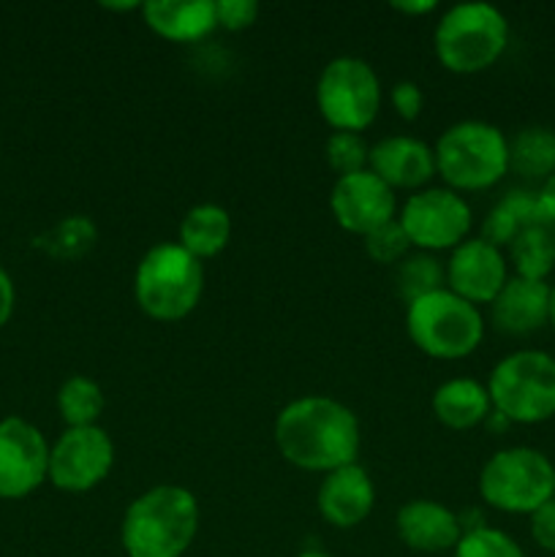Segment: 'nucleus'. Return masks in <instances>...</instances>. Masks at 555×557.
<instances>
[{
  "mask_svg": "<svg viewBox=\"0 0 555 557\" xmlns=\"http://www.w3.org/2000/svg\"><path fill=\"white\" fill-rule=\"evenodd\" d=\"M484 428H488L490 433H504V430H509V428H511V422H509V419L504 417V413L490 411V417L484 419Z\"/></svg>",
  "mask_w": 555,
  "mask_h": 557,
  "instance_id": "37",
  "label": "nucleus"
},
{
  "mask_svg": "<svg viewBox=\"0 0 555 557\" xmlns=\"http://www.w3.org/2000/svg\"><path fill=\"white\" fill-rule=\"evenodd\" d=\"M479 495L493 509L531 517L555 498V466L531 446L501 449L479 471Z\"/></svg>",
  "mask_w": 555,
  "mask_h": 557,
  "instance_id": "7",
  "label": "nucleus"
},
{
  "mask_svg": "<svg viewBox=\"0 0 555 557\" xmlns=\"http://www.w3.org/2000/svg\"><path fill=\"white\" fill-rule=\"evenodd\" d=\"M98 239V228L90 218L85 215H69L60 223H54L49 232H44L36 239V248L52 256L58 261H76L92 250Z\"/></svg>",
  "mask_w": 555,
  "mask_h": 557,
  "instance_id": "26",
  "label": "nucleus"
},
{
  "mask_svg": "<svg viewBox=\"0 0 555 557\" xmlns=\"http://www.w3.org/2000/svg\"><path fill=\"white\" fill-rule=\"evenodd\" d=\"M297 557H332V555L321 553V549H305V553H299Z\"/></svg>",
  "mask_w": 555,
  "mask_h": 557,
  "instance_id": "39",
  "label": "nucleus"
},
{
  "mask_svg": "<svg viewBox=\"0 0 555 557\" xmlns=\"http://www.w3.org/2000/svg\"><path fill=\"white\" fill-rule=\"evenodd\" d=\"M390 101L403 120H417L419 112H422V107H424V92L417 82L403 79V82H397V85H392Z\"/></svg>",
  "mask_w": 555,
  "mask_h": 557,
  "instance_id": "32",
  "label": "nucleus"
},
{
  "mask_svg": "<svg viewBox=\"0 0 555 557\" xmlns=\"http://www.w3.org/2000/svg\"><path fill=\"white\" fill-rule=\"evenodd\" d=\"M455 557H526L520 544L509 536V533L498 531V528H473L460 536L455 547Z\"/></svg>",
  "mask_w": 555,
  "mask_h": 557,
  "instance_id": "28",
  "label": "nucleus"
},
{
  "mask_svg": "<svg viewBox=\"0 0 555 557\" xmlns=\"http://www.w3.org/2000/svg\"><path fill=\"white\" fill-rule=\"evenodd\" d=\"M433 413L444 428L473 430L493 411L488 386L473 379H449L433 392Z\"/></svg>",
  "mask_w": 555,
  "mask_h": 557,
  "instance_id": "20",
  "label": "nucleus"
},
{
  "mask_svg": "<svg viewBox=\"0 0 555 557\" xmlns=\"http://www.w3.org/2000/svg\"><path fill=\"white\" fill-rule=\"evenodd\" d=\"M435 0H395V3H392V9L395 11H403V14H408V16H417V14H430V11L435 9Z\"/></svg>",
  "mask_w": 555,
  "mask_h": 557,
  "instance_id": "36",
  "label": "nucleus"
},
{
  "mask_svg": "<svg viewBox=\"0 0 555 557\" xmlns=\"http://www.w3.org/2000/svg\"><path fill=\"white\" fill-rule=\"evenodd\" d=\"M435 172L452 190L493 188L509 172V139L484 120H460L433 147Z\"/></svg>",
  "mask_w": 555,
  "mask_h": 557,
  "instance_id": "5",
  "label": "nucleus"
},
{
  "mask_svg": "<svg viewBox=\"0 0 555 557\" xmlns=\"http://www.w3.org/2000/svg\"><path fill=\"white\" fill-rule=\"evenodd\" d=\"M232 239V218L221 205H196L180 221V245L199 261L221 253Z\"/></svg>",
  "mask_w": 555,
  "mask_h": 557,
  "instance_id": "21",
  "label": "nucleus"
},
{
  "mask_svg": "<svg viewBox=\"0 0 555 557\" xmlns=\"http://www.w3.org/2000/svg\"><path fill=\"white\" fill-rule=\"evenodd\" d=\"M493 411L511 424H542L555 417V357L515 351L501 359L488 381Z\"/></svg>",
  "mask_w": 555,
  "mask_h": 557,
  "instance_id": "8",
  "label": "nucleus"
},
{
  "mask_svg": "<svg viewBox=\"0 0 555 557\" xmlns=\"http://www.w3.org/2000/svg\"><path fill=\"white\" fill-rule=\"evenodd\" d=\"M114 466V444L98 424L65 428L49 446V482L63 493H87L109 476Z\"/></svg>",
  "mask_w": 555,
  "mask_h": 557,
  "instance_id": "11",
  "label": "nucleus"
},
{
  "mask_svg": "<svg viewBox=\"0 0 555 557\" xmlns=\"http://www.w3.org/2000/svg\"><path fill=\"white\" fill-rule=\"evenodd\" d=\"M395 528L400 542L417 553H446L455 549L462 536L460 520L452 509L439 500L419 498L400 506L395 517Z\"/></svg>",
  "mask_w": 555,
  "mask_h": 557,
  "instance_id": "17",
  "label": "nucleus"
},
{
  "mask_svg": "<svg viewBox=\"0 0 555 557\" xmlns=\"http://www.w3.org/2000/svg\"><path fill=\"white\" fill-rule=\"evenodd\" d=\"M330 210L337 226L346 232L370 234L395 218V190L370 169L337 177L330 194Z\"/></svg>",
  "mask_w": 555,
  "mask_h": 557,
  "instance_id": "13",
  "label": "nucleus"
},
{
  "mask_svg": "<svg viewBox=\"0 0 555 557\" xmlns=\"http://www.w3.org/2000/svg\"><path fill=\"white\" fill-rule=\"evenodd\" d=\"M400 226L406 228L411 245L430 250H455L466 243L473 226V212L468 201L452 188H422L400 210Z\"/></svg>",
  "mask_w": 555,
  "mask_h": 557,
  "instance_id": "10",
  "label": "nucleus"
},
{
  "mask_svg": "<svg viewBox=\"0 0 555 557\" xmlns=\"http://www.w3.org/2000/svg\"><path fill=\"white\" fill-rule=\"evenodd\" d=\"M259 16V3L254 0H215L218 27L226 30H245Z\"/></svg>",
  "mask_w": 555,
  "mask_h": 557,
  "instance_id": "31",
  "label": "nucleus"
},
{
  "mask_svg": "<svg viewBox=\"0 0 555 557\" xmlns=\"http://www.w3.org/2000/svg\"><path fill=\"white\" fill-rule=\"evenodd\" d=\"M275 446L283 460L310 473H332L357 462L362 430L351 408L332 397H297L275 419Z\"/></svg>",
  "mask_w": 555,
  "mask_h": 557,
  "instance_id": "1",
  "label": "nucleus"
},
{
  "mask_svg": "<svg viewBox=\"0 0 555 557\" xmlns=\"http://www.w3.org/2000/svg\"><path fill=\"white\" fill-rule=\"evenodd\" d=\"M370 172L395 188H422L435 174L433 147L414 136H386L370 147Z\"/></svg>",
  "mask_w": 555,
  "mask_h": 557,
  "instance_id": "16",
  "label": "nucleus"
},
{
  "mask_svg": "<svg viewBox=\"0 0 555 557\" xmlns=\"http://www.w3.org/2000/svg\"><path fill=\"white\" fill-rule=\"evenodd\" d=\"M316 107L335 131L368 128L381 109V82L373 65L354 54H341L324 65L316 82Z\"/></svg>",
  "mask_w": 555,
  "mask_h": 557,
  "instance_id": "9",
  "label": "nucleus"
},
{
  "mask_svg": "<svg viewBox=\"0 0 555 557\" xmlns=\"http://www.w3.org/2000/svg\"><path fill=\"white\" fill-rule=\"evenodd\" d=\"M141 16L152 33L180 44L199 41L218 27L215 0H147Z\"/></svg>",
  "mask_w": 555,
  "mask_h": 557,
  "instance_id": "19",
  "label": "nucleus"
},
{
  "mask_svg": "<svg viewBox=\"0 0 555 557\" xmlns=\"http://www.w3.org/2000/svg\"><path fill=\"white\" fill-rule=\"evenodd\" d=\"M365 253L375 261V264H400L411 250V239H408L406 228L400 226L397 218H392L384 226L373 228L365 234Z\"/></svg>",
  "mask_w": 555,
  "mask_h": 557,
  "instance_id": "30",
  "label": "nucleus"
},
{
  "mask_svg": "<svg viewBox=\"0 0 555 557\" xmlns=\"http://www.w3.org/2000/svg\"><path fill=\"white\" fill-rule=\"evenodd\" d=\"M528 525H531V539L544 549V553L555 555V498L547 500L544 506H539L531 517H528Z\"/></svg>",
  "mask_w": 555,
  "mask_h": 557,
  "instance_id": "33",
  "label": "nucleus"
},
{
  "mask_svg": "<svg viewBox=\"0 0 555 557\" xmlns=\"http://www.w3.org/2000/svg\"><path fill=\"white\" fill-rule=\"evenodd\" d=\"M509 169L526 180H550L555 174V131L544 125L522 128L509 141Z\"/></svg>",
  "mask_w": 555,
  "mask_h": 557,
  "instance_id": "23",
  "label": "nucleus"
},
{
  "mask_svg": "<svg viewBox=\"0 0 555 557\" xmlns=\"http://www.w3.org/2000/svg\"><path fill=\"white\" fill-rule=\"evenodd\" d=\"M199 531V504L177 484H158L125 509L120 542L128 557H183Z\"/></svg>",
  "mask_w": 555,
  "mask_h": 557,
  "instance_id": "2",
  "label": "nucleus"
},
{
  "mask_svg": "<svg viewBox=\"0 0 555 557\" xmlns=\"http://www.w3.org/2000/svg\"><path fill=\"white\" fill-rule=\"evenodd\" d=\"M536 199H539V210H542L547 226L555 228V174L550 180H544L542 188L536 190Z\"/></svg>",
  "mask_w": 555,
  "mask_h": 557,
  "instance_id": "35",
  "label": "nucleus"
},
{
  "mask_svg": "<svg viewBox=\"0 0 555 557\" xmlns=\"http://www.w3.org/2000/svg\"><path fill=\"white\" fill-rule=\"evenodd\" d=\"M490 313L506 335H531L550 321V286L544 281L511 275L490 302Z\"/></svg>",
  "mask_w": 555,
  "mask_h": 557,
  "instance_id": "18",
  "label": "nucleus"
},
{
  "mask_svg": "<svg viewBox=\"0 0 555 557\" xmlns=\"http://www.w3.org/2000/svg\"><path fill=\"white\" fill-rule=\"evenodd\" d=\"M406 330L414 346L433 359H462L479 348L484 319L477 305L466 302L449 288L408 302Z\"/></svg>",
  "mask_w": 555,
  "mask_h": 557,
  "instance_id": "6",
  "label": "nucleus"
},
{
  "mask_svg": "<svg viewBox=\"0 0 555 557\" xmlns=\"http://www.w3.org/2000/svg\"><path fill=\"white\" fill-rule=\"evenodd\" d=\"M375 506V487L357 462L326 473L319 487V511L330 525L357 528Z\"/></svg>",
  "mask_w": 555,
  "mask_h": 557,
  "instance_id": "15",
  "label": "nucleus"
},
{
  "mask_svg": "<svg viewBox=\"0 0 555 557\" xmlns=\"http://www.w3.org/2000/svg\"><path fill=\"white\" fill-rule=\"evenodd\" d=\"M205 292V267L180 243H158L136 264L134 297L145 315L180 321L199 305Z\"/></svg>",
  "mask_w": 555,
  "mask_h": 557,
  "instance_id": "3",
  "label": "nucleus"
},
{
  "mask_svg": "<svg viewBox=\"0 0 555 557\" xmlns=\"http://www.w3.org/2000/svg\"><path fill=\"white\" fill-rule=\"evenodd\" d=\"M14 302H16V292H14V283H11L9 272L0 267V330L9 324L11 313H14Z\"/></svg>",
  "mask_w": 555,
  "mask_h": 557,
  "instance_id": "34",
  "label": "nucleus"
},
{
  "mask_svg": "<svg viewBox=\"0 0 555 557\" xmlns=\"http://www.w3.org/2000/svg\"><path fill=\"white\" fill-rule=\"evenodd\" d=\"M103 389L87 375H71L58 389V411L69 428H92L103 413Z\"/></svg>",
  "mask_w": 555,
  "mask_h": 557,
  "instance_id": "25",
  "label": "nucleus"
},
{
  "mask_svg": "<svg viewBox=\"0 0 555 557\" xmlns=\"http://www.w3.org/2000/svg\"><path fill=\"white\" fill-rule=\"evenodd\" d=\"M528 226H547L542 210H539L536 194L533 190H511L488 212L482 239L501 248V245H511V239L526 232Z\"/></svg>",
  "mask_w": 555,
  "mask_h": 557,
  "instance_id": "22",
  "label": "nucleus"
},
{
  "mask_svg": "<svg viewBox=\"0 0 555 557\" xmlns=\"http://www.w3.org/2000/svg\"><path fill=\"white\" fill-rule=\"evenodd\" d=\"M550 326L555 330V286H550Z\"/></svg>",
  "mask_w": 555,
  "mask_h": 557,
  "instance_id": "38",
  "label": "nucleus"
},
{
  "mask_svg": "<svg viewBox=\"0 0 555 557\" xmlns=\"http://www.w3.org/2000/svg\"><path fill=\"white\" fill-rule=\"evenodd\" d=\"M509 259L515 264V275L528 281H547L550 272L555 270V228L528 226L511 239Z\"/></svg>",
  "mask_w": 555,
  "mask_h": 557,
  "instance_id": "24",
  "label": "nucleus"
},
{
  "mask_svg": "<svg viewBox=\"0 0 555 557\" xmlns=\"http://www.w3.org/2000/svg\"><path fill=\"white\" fill-rule=\"evenodd\" d=\"M370 161V145L362 139V134H351V131H335L326 139V163L337 172V177L346 174H357L368 166Z\"/></svg>",
  "mask_w": 555,
  "mask_h": 557,
  "instance_id": "29",
  "label": "nucleus"
},
{
  "mask_svg": "<svg viewBox=\"0 0 555 557\" xmlns=\"http://www.w3.org/2000/svg\"><path fill=\"white\" fill-rule=\"evenodd\" d=\"M435 58L452 74H479L509 47V22L495 5L471 0L444 11L433 33Z\"/></svg>",
  "mask_w": 555,
  "mask_h": 557,
  "instance_id": "4",
  "label": "nucleus"
},
{
  "mask_svg": "<svg viewBox=\"0 0 555 557\" xmlns=\"http://www.w3.org/2000/svg\"><path fill=\"white\" fill-rule=\"evenodd\" d=\"M446 270L439 264V259L430 253H408L406 259L397 264L395 270V286L397 294L408 302L419 297H428V294L444 288Z\"/></svg>",
  "mask_w": 555,
  "mask_h": 557,
  "instance_id": "27",
  "label": "nucleus"
},
{
  "mask_svg": "<svg viewBox=\"0 0 555 557\" xmlns=\"http://www.w3.org/2000/svg\"><path fill=\"white\" fill-rule=\"evenodd\" d=\"M509 281L501 248L482 237L466 239L452 250L446 264V288L471 305H490Z\"/></svg>",
  "mask_w": 555,
  "mask_h": 557,
  "instance_id": "14",
  "label": "nucleus"
},
{
  "mask_svg": "<svg viewBox=\"0 0 555 557\" xmlns=\"http://www.w3.org/2000/svg\"><path fill=\"white\" fill-rule=\"evenodd\" d=\"M49 479V444L27 419L0 422V498L20 500Z\"/></svg>",
  "mask_w": 555,
  "mask_h": 557,
  "instance_id": "12",
  "label": "nucleus"
}]
</instances>
